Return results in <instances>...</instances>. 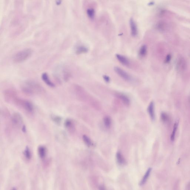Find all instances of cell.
<instances>
[{"mask_svg": "<svg viewBox=\"0 0 190 190\" xmlns=\"http://www.w3.org/2000/svg\"><path fill=\"white\" fill-rule=\"evenodd\" d=\"M116 96L121 100L125 105L129 106L130 104V100L129 98L125 94L121 93H117Z\"/></svg>", "mask_w": 190, "mask_h": 190, "instance_id": "obj_8", "label": "cell"}, {"mask_svg": "<svg viewBox=\"0 0 190 190\" xmlns=\"http://www.w3.org/2000/svg\"><path fill=\"white\" fill-rule=\"evenodd\" d=\"M24 155L27 159H31L32 155H31V152L30 150L28 148V146L26 147L24 151Z\"/></svg>", "mask_w": 190, "mask_h": 190, "instance_id": "obj_20", "label": "cell"}, {"mask_svg": "<svg viewBox=\"0 0 190 190\" xmlns=\"http://www.w3.org/2000/svg\"><path fill=\"white\" fill-rule=\"evenodd\" d=\"M114 70L120 77L125 81L130 82L133 79L131 75L121 68L116 67L114 68Z\"/></svg>", "mask_w": 190, "mask_h": 190, "instance_id": "obj_4", "label": "cell"}, {"mask_svg": "<svg viewBox=\"0 0 190 190\" xmlns=\"http://www.w3.org/2000/svg\"><path fill=\"white\" fill-rule=\"evenodd\" d=\"M148 112L151 119L153 121L155 119V114L154 111V103L153 101L150 102L148 109Z\"/></svg>", "mask_w": 190, "mask_h": 190, "instance_id": "obj_10", "label": "cell"}, {"mask_svg": "<svg viewBox=\"0 0 190 190\" xmlns=\"http://www.w3.org/2000/svg\"><path fill=\"white\" fill-rule=\"evenodd\" d=\"M87 12L88 16L91 19H93L94 18L95 16V11L93 9H88L87 10Z\"/></svg>", "mask_w": 190, "mask_h": 190, "instance_id": "obj_18", "label": "cell"}, {"mask_svg": "<svg viewBox=\"0 0 190 190\" xmlns=\"http://www.w3.org/2000/svg\"><path fill=\"white\" fill-rule=\"evenodd\" d=\"M116 57L118 61L122 65L125 66H128L129 65V61L125 56L120 54H117L116 55Z\"/></svg>", "mask_w": 190, "mask_h": 190, "instance_id": "obj_9", "label": "cell"}, {"mask_svg": "<svg viewBox=\"0 0 190 190\" xmlns=\"http://www.w3.org/2000/svg\"><path fill=\"white\" fill-rule=\"evenodd\" d=\"M161 117L162 121L164 122H166L168 119V116L164 113H163L161 114Z\"/></svg>", "mask_w": 190, "mask_h": 190, "instance_id": "obj_24", "label": "cell"}, {"mask_svg": "<svg viewBox=\"0 0 190 190\" xmlns=\"http://www.w3.org/2000/svg\"><path fill=\"white\" fill-rule=\"evenodd\" d=\"M177 126H178V124H177V122H175L174 124L173 131L172 133L171 136V140L172 141H173L175 140V134H176V132L177 129Z\"/></svg>", "mask_w": 190, "mask_h": 190, "instance_id": "obj_21", "label": "cell"}, {"mask_svg": "<svg viewBox=\"0 0 190 190\" xmlns=\"http://www.w3.org/2000/svg\"><path fill=\"white\" fill-rule=\"evenodd\" d=\"M82 138H83V141H84L85 143L88 146H93V142H92L90 138L87 136L85 135H83Z\"/></svg>", "mask_w": 190, "mask_h": 190, "instance_id": "obj_16", "label": "cell"}, {"mask_svg": "<svg viewBox=\"0 0 190 190\" xmlns=\"http://www.w3.org/2000/svg\"><path fill=\"white\" fill-rule=\"evenodd\" d=\"M42 80L49 87H51L54 88L55 87V85L54 83H53L50 80L48 74L46 72H44L42 75Z\"/></svg>", "mask_w": 190, "mask_h": 190, "instance_id": "obj_7", "label": "cell"}, {"mask_svg": "<svg viewBox=\"0 0 190 190\" xmlns=\"http://www.w3.org/2000/svg\"><path fill=\"white\" fill-rule=\"evenodd\" d=\"M147 53V47L146 45H143L141 46L138 51V55L141 58H143L146 56Z\"/></svg>", "mask_w": 190, "mask_h": 190, "instance_id": "obj_14", "label": "cell"}, {"mask_svg": "<svg viewBox=\"0 0 190 190\" xmlns=\"http://www.w3.org/2000/svg\"><path fill=\"white\" fill-rule=\"evenodd\" d=\"M22 130L24 132H26V128L25 125H23L22 128Z\"/></svg>", "mask_w": 190, "mask_h": 190, "instance_id": "obj_27", "label": "cell"}, {"mask_svg": "<svg viewBox=\"0 0 190 190\" xmlns=\"http://www.w3.org/2000/svg\"><path fill=\"white\" fill-rule=\"evenodd\" d=\"M64 124L66 128L67 129H70L73 127V123L71 120L69 119H67L66 120Z\"/></svg>", "mask_w": 190, "mask_h": 190, "instance_id": "obj_22", "label": "cell"}, {"mask_svg": "<svg viewBox=\"0 0 190 190\" xmlns=\"http://www.w3.org/2000/svg\"><path fill=\"white\" fill-rule=\"evenodd\" d=\"M61 0H56V3H57V4L58 3L59 4L60 3H61Z\"/></svg>", "mask_w": 190, "mask_h": 190, "instance_id": "obj_28", "label": "cell"}, {"mask_svg": "<svg viewBox=\"0 0 190 190\" xmlns=\"http://www.w3.org/2000/svg\"><path fill=\"white\" fill-rule=\"evenodd\" d=\"M104 122L106 127L107 128H109L111 125V119L109 117L106 116L104 118Z\"/></svg>", "mask_w": 190, "mask_h": 190, "instance_id": "obj_19", "label": "cell"}, {"mask_svg": "<svg viewBox=\"0 0 190 190\" xmlns=\"http://www.w3.org/2000/svg\"><path fill=\"white\" fill-rule=\"evenodd\" d=\"M13 102L16 105L22 107L29 113H32L34 112V106L31 102L28 101L21 99L17 96Z\"/></svg>", "mask_w": 190, "mask_h": 190, "instance_id": "obj_3", "label": "cell"}, {"mask_svg": "<svg viewBox=\"0 0 190 190\" xmlns=\"http://www.w3.org/2000/svg\"><path fill=\"white\" fill-rule=\"evenodd\" d=\"M103 78L104 80L106 82L109 83V82L110 81V78L109 76L107 75H104L103 76Z\"/></svg>", "mask_w": 190, "mask_h": 190, "instance_id": "obj_25", "label": "cell"}, {"mask_svg": "<svg viewBox=\"0 0 190 190\" xmlns=\"http://www.w3.org/2000/svg\"><path fill=\"white\" fill-rule=\"evenodd\" d=\"M116 159L117 163L120 165H124L125 163L124 158L120 152H117L116 154Z\"/></svg>", "mask_w": 190, "mask_h": 190, "instance_id": "obj_15", "label": "cell"}, {"mask_svg": "<svg viewBox=\"0 0 190 190\" xmlns=\"http://www.w3.org/2000/svg\"><path fill=\"white\" fill-rule=\"evenodd\" d=\"M88 52V49L86 46L83 45H80L76 48L75 53L78 55L85 54Z\"/></svg>", "mask_w": 190, "mask_h": 190, "instance_id": "obj_11", "label": "cell"}, {"mask_svg": "<svg viewBox=\"0 0 190 190\" xmlns=\"http://www.w3.org/2000/svg\"><path fill=\"white\" fill-rule=\"evenodd\" d=\"M33 53L30 48H26L16 53L14 56L13 61L15 63H21L25 61L30 58Z\"/></svg>", "mask_w": 190, "mask_h": 190, "instance_id": "obj_2", "label": "cell"}, {"mask_svg": "<svg viewBox=\"0 0 190 190\" xmlns=\"http://www.w3.org/2000/svg\"><path fill=\"white\" fill-rule=\"evenodd\" d=\"M12 121L14 124L19 126L22 124L23 122V119L20 114L14 113L12 117Z\"/></svg>", "mask_w": 190, "mask_h": 190, "instance_id": "obj_5", "label": "cell"}, {"mask_svg": "<svg viewBox=\"0 0 190 190\" xmlns=\"http://www.w3.org/2000/svg\"><path fill=\"white\" fill-rule=\"evenodd\" d=\"M151 169H151V168H149L148 169V170L146 173L145 174V175L143 176L142 180L140 181V183H139V185L140 186L143 185L147 182V180H148V179L149 177V176H150V174L151 172Z\"/></svg>", "mask_w": 190, "mask_h": 190, "instance_id": "obj_12", "label": "cell"}, {"mask_svg": "<svg viewBox=\"0 0 190 190\" xmlns=\"http://www.w3.org/2000/svg\"><path fill=\"white\" fill-rule=\"evenodd\" d=\"M70 77V74L68 72L65 71L64 72V80L65 81H67L69 79V78Z\"/></svg>", "mask_w": 190, "mask_h": 190, "instance_id": "obj_23", "label": "cell"}, {"mask_svg": "<svg viewBox=\"0 0 190 190\" xmlns=\"http://www.w3.org/2000/svg\"><path fill=\"white\" fill-rule=\"evenodd\" d=\"M130 25L131 29V35L133 37H136L137 35L138 31L137 25L133 19H130Z\"/></svg>", "mask_w": 190, "mask_h": 190, "instance_id": "obj_6", "label": "cell"}, {"mask_svg": "<svg viewBox=\"0 0 190 190\" xmlns=\"http://www.w3.org/2000/svg\"><path fill=\"white\" fill-rule=\"evenodd\" d=\"M38 153L39 156L41 159H44L45 157L46 154V149L44 146H39L38 148Z\"/></svg>", "mask_w": 190, "mask_h": 190, "instance_id": "obj_13", "label": "cell"}, {"mask_svg": "<svg viewBox=\"0 0 190 190\" xmlns=\"http://www.w3.org/2000/svg\"><path fill=\"white\" fill-rule=\"evenodd\" d=\"M51 119L54 122L57 124H60L62 122V118L59 116L52 115L51 116Z\"/></svg>", "mask_w": 190, "mask_h": 190, "instance_id": "obj_17", "label": "cell"}, {"mask_svg": "<svg viewBox=\"0 0 190 190\" xmlns=\"http://www.w3.org/2000/svg\"><path fill=\"white\" fill-rule=\"evenodd\" d=\"M23 93L28 95L42 94L45 93L43 88L35 81L29 80L25 82L22 87Z\"/></svg>", "mask_w": 190, "mask_h": 190, "instance_id": "obj_1", "label": "cell"}, {"mask_svg": "<svg viewBox=\"0 0 190 190\" xmlns=\"http://www.w3.org/2000/svg\"><path fill=\"white\" fill-rule=\"evenodd\" d=\"M171 59V55L170 54H168L167 55L165 59V63H167L170 61Z\"/></svg>", "mask_w": 190, "mask_h": 190, "instance_id": "obj_26", "label": "cell"}]
</instances>
